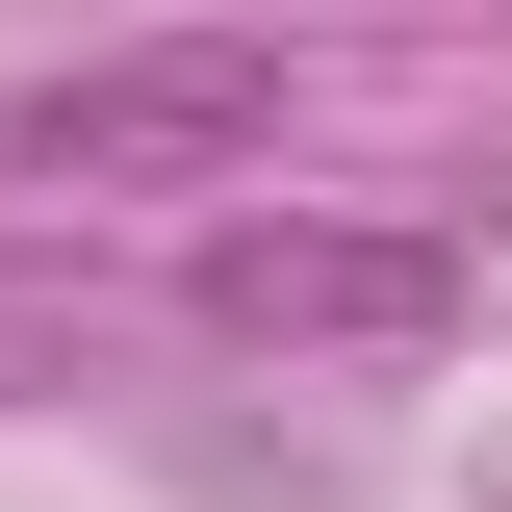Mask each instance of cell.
<instances>
[{
	"instance_id": "7a4b0ae2",
	"label": "cell",
	"mask_w": 512,
	"mask_h": 512,
	"mask_svg": "<svg viewBox=\"0 0 512 512\" xmlns=\"http://www.w3.org/2000/svg\"><path fill=\"white\" fill-rule=\"evenodd\" d=\"M26 180H231V154H282V52L256 26H154V52H77L52 103L0 128Z\"/></svg>"
},
{
	"instance_id": "6da1fadb",
	"label": "cell",
	"mask_w": 512,
	"mask_h": 512,
	"mask_svg": "<svg viewBox=\"0 0 512 512\" xmlns=\"http://www.w3.org/2000/svg\"><path fill=\"white\" fill-rule=\"evenodd\" d=\"M180 308L231 333V359H436L461 256L436 231H333V205H231V231L180 256Z\"/></svg>"
}]
</instances>
